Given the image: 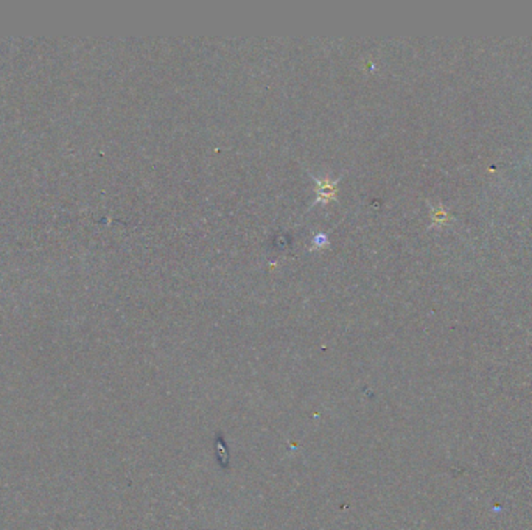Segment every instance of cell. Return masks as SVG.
Returning <instances> with one entry per match:
<instances>
[{"instance_id":"1","label":"cell","mask_w":532,"mask_h":530,"mask_svg":"<svg viewBox=\"0 0 532 530\" xmlns=\"http://www.w3.org/2000/svg\"><path fill=\"white\" fill-rule=\"evenodd\" d=\"M312 178L316 182V199L314 204H326L328 201H333L336 196V189H338L340 178H316L312 174Z\"/></svg>"},{"instance_id":"2","label":"cell","mask_w":532,"mask_h":530,"mask_svg":"<svg viewBox=\"0 0 532 530\" xmlns=\"http://www.w3.org/2000/svg\"><path fill=\"white\" fill-rule=\"evenodd\" d=\"M326 243H327V235H324V233L314 235V238H313V247H321V246H324Z\"/></svg>"}]
</instances>
